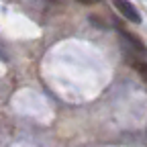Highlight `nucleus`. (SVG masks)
<instances>
[{
  "mask_svg": "<svg viewBox=\"0 0 147 147\" xmlns=\"http://www.w3.org/2000/svg\"><path fill=\"white\" fill-rule=\"evenodd\" d=\"M131 63H133V67L137 69V74H139V78L143 80V84L147 86V61H139V59H133Z\"/></svg>",
  "mask_w": 147,
  "mask_h": 147,
  "instance_id": "nucleus-3",
  "label": "nucleus"
},
{
  "mask_svg": "<svg viewBox=\"0 0 147 147\" xmlns=\"http://www.w3.org/2000/svg\"><path fill=\"white\" fill-rule=\"evenodd\" d=\"M76 2H80V4H84V6H92V4H96L98 0H76Z\"/></svg>",
  "mask_w": 147,
  "mask_h": 147,
  "instance_id": "nucleus-4",
  "label": "nucleus"
},
{
  "mask_svg": "<svg viewBox=\"0 0 147 147\" xmlns=\"http://www.w3.org/2000/svg\"><path fill=\"white\" fill-rule=\"evenodd\" d=\"M113 2V6L117 8V12H121L129 23H135V25H141V12L135 8V4L131 2V0H110Z\"/></svg>",
  "mask_w": 147,
  "mask_h": 147,
  "instance_id": "nucleus-1",
  "label": "nucleus"
},
{
  "mask_svg": "<svg viewBox=\"0 0 147 147\" xmlns=\"http://www.w3.org/2000/svg\"><path fill=\"white\" fill-rule=\"evenodd\" d=\"M121 37H123V41L127 43V47H129V51H131V53H139V55H145V53H147L145 43L139 39L137 35H133V33L121 29Z\"/></svg>",
  "mask_w": 147,
  "mask_h": 147,
  "instance_id": "nucleus-2",
  "label": "nucleus"
}]
</instances>
